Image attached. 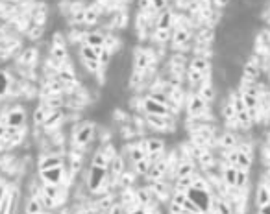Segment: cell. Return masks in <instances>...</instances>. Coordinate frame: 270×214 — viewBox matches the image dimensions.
<instances>
[{
  "label": "cell",
  "instance_id": "74e56055",
  "mask_svg": "<svg viewBox=\"0 0 270 214\" xmlns=\"http://www.w3.org/2000/svg\"><path fill=\"white\" fill-rule=\"evenodd\" d=\"M250 181V175H248V170H239L237 168V177H235V188H244Z\"/></svg>",
  "mask_w": 270,
  "mask_h": 214
},
{
  "label": "cell",
  "instance_id": "db71d44e",
  "mask_svg": "<svg viewBox=\"0 0 270 214\" xmlns=\"http://www.w3.org/2000/svg\"><path fill=\"white\" fill-rule=\"evenodd\" d=\"M267 164H269V170H270V161H269V162H267Z\"/></svg>",
  "mask_w": 270,
  "mask_h": 214
},
{
  "label": "cell",
  "instance_id": "603a6c76",
  "mask_svg": "<svg viewBox=\"0 0 270 214\" xmlns=\"http://www.w3.org/2000/svg\"><path fill=\"white\" fill-rule=\"evenodd\" d=\"M235 177H237V168H235V166H230V164L222 170V175H220V179H222L226 188L235 187Z\"/></svg>",
  "mask_w": 270,
  "mask_h": 214
},
{
  "label": "cell",
  "instance_id": "d6986e66",
  "mask_svg": "<svg viewBox=\"0 0 270 214\" xmlns=\"http://www.w3.org/2000/svg\"><path fill=\"white\" fill-rule=\"evenodd\" d=\"M61 120H63V113H61V109L50 111V113L46 115L45 122H43V128H45L46 131L56 130V128L61 124Z\"/></svg>",
  "mask_w": 270,
  "mask_h": 214
},
{
  "label": "cell",
  "instance_id": "680465c9",
  "mask_svg": "<svg viewBox=\"0 0 270 214\" xmlns=\"http://www.w3.org/2000/svg\"><path fill=\"white\" fill-rule=\"evenodd\" d=\"M257 214H259V213H257Z\"/></svg>",
  "mask_w": 270,
  "mask_h": 214
},
{
  "label": "cell",
  "instance_id": "5b68a950",
  "mask_svg": "<svg viewBox=\"0 0 270 214\" xmlns=\"http://www.w3.org/2000/svg\"><path fill=\"white\" fill-rule=\"evenodd\" d=\"M152 63H156V59H154L150 50L139 48V46L133 50V69H135V72H143L145 74L146 69L152 67Z\"/></svg>",
  "mask_w": 270,
  "mask_h": 214
},
{
  "label": "cell",
  "instance_id": "f5cc1de1",
  "mask_svg": "<svg viewBox=\"0 0 270 214\" xmlns=\"http://www.w3.org/2000/svg\"><path fill=\"white\" fill-rule=\"evenodd\" d=\"M267 22L270 24V9H269V17H267Z\"/></svg>",
  "mask_w": 270,
  "mask_h": 214
},
{
  "label": "cell",
  "instance_id": "8d00e7d4",
  "mask_svg": "<svg viewBox=\"0 0 270 214\" xmlns=\"http://www.w3.org/2000/svg\"><path fill=\"white\" fill-rule=\"evenodd\" d=\"M117 179H119L120 185H122L124 188H130L133 183H135V172H128V170H124Z\"/></svg>",
  "mask_w": 270,
  "mask_h": 214
},
{
  "label": "cell",
  "instance_id": "e0dca14e",
  "mask_svg": "<svg viewBox=\"0 0 270 214\" xmlns=\"http://www.w3.org/2000/svg\"><path fill=\"white\" fill-rule=\"evenodd\" d=\"M56 166H63V157H61V155L48 153V155H43L39 159V170L56 168Z\"/></svg>",
  "mask_w": 270,
  "mask_h": 214
},
{
  "label": "cell",
  "instance_id": "9a60e30c",
  "mask_svg": "<svg viewBox=\"0 0 270 214\" xmlns=\"http://www.w3.org/2000/svg\"><path fill=\"white\" fill-rule=\"evenodd\" d=\"M126 149H128V155H130V161H132V164H135L137 161H143V159H146V149H145V144H143V141H137V143H133V144H128V146H126Z\"/></svg>",
  "mask_w": 270,
  "mask_h": 214
},
{
  "label": "cell",
  "instance_id": "44dd1931",
  "mask_svg": "<svg viewBox=\"0 0 270 214\" xmlns=\"http://www.w3.org/2000/svg\"><path fill=\"white\" fill-rule=\"evenodd\" d=\"M69 58V52H67V46L65 45H52L50 48V59H54L56 63L63 65Z\"/></svg>",
  "mask_w": 270,
  "mask_h": 214
},
{
  "label": "cell",
  "instance_id": "30bf717a",
  "mask_svg": "<svg viewBox=\"0 0 270 214\" xmlns=\"http://www.w3.org/2000/svg\"><path fill=\"white\" fill-rule=\"evenodd\" d=\"M148 190H150V194L154 200L158 201H165L167 198H169V192H171V185L167 181H163V179H158V181H150V185H148Z\"/></svg>",
  "mask_w": 270,
  "mask_h": 214
},
{
  "label": "cell",
  "instance_id": "ab89813d",
  "mask_svg": "<svg viewBox=\"0 0 270 214\" xmlns=\"http://www.w3.org/2000/svg\"><path fill=\"white\" fill-rule=\"evenodd\" d=\"M171 37H172L171 30H156V32H154V41H158L161 45H163V43H169Z\"/></svg>",
  "mask_w": 270,
  "mask_h": 214
},
{
  "label": "cell",
  "instance_id": "d590c367",
  "mask_svg": "<svg viewBox=\"0 0 270 214\" xmlns=\"http://www.w3.org/2000/svg\"><path fill=\"white\" fill-rule=\"evenodd\" d=\"M220 115H222V118H224V122L235 118V109H233V105H231L230 100H226L224 104H222V107H220Z\"/></svg>",
  "mask_w": 270,
  "mask_h": 214
},
{
  "label": "cell",
  "instance_id": "7bdbcfd3",
  "mask_svg": "<svg viewBox=\"0 0 270 214\" xmlns=\"http://www.w3.org/2000/svg\"><path fill=\"white\" fill-rule=\"evenodd\" d=\"M98 11H96V9H86V20H84V22H86V24H96V22H98Z\"/></svg>",
  "mask_w": 270,
  "mask_h": 214
},
{
  "label": "cell",
  "instance_id": "836d02e7",
  "mask_svg": "<svg viewBox=\"0 0 270 214\" xmlns=\"http://www.w3.org/2000/svg\"><path fill=\"white\" fill-rule=\"evenodd\" d=\"M48 113H50V109H48L45 104H41L37 109L33 111V122L37 124V126H43V122H45V118Z\"/></svg>",
  "mask_w": 270,
  "mask_h": 214
},
{
  "label": "cell",
  "instance_id": "1f68e13d",
  "mask_svg": "<svg viewBox=\"0 0 270 214\" xmlns=\"http://www.w3.org/2000/svg\"><path fill=\"white\" fill-rule=\"evenodd\" d=\"M205 78H209V76H204L202 72H198V71H194V69H191V67H189V72H187V79H189V83H191L192 87H198V85L202 83Z\"/></svg>",
  "mask_w": 270,
  "mask_h": 214
},
{
  "label": "cell",
  "instance_id": "d6a6232c",
  "mask_svg": "<svg viewBox=\"0 0 270 214\" xmlns=\"http://www.w3.org/2000/svg\"><path fill=\"white\" fill-rule=\"evenodd\" d=\"M150 166H152V162H150V159L146 157V159H143V161H137L135 164H133V172H135V175H145V177H146V174H148Z\"/></svg>",
  "mask_w": 270,
  "mask_h": 214
},
{
  "label": "cell",
  "instance_id": "d4e9b609",
  "mask_svg": "<svg viewBox=\"0 0 270 214\" xmlns=\"http://www.w3.org/2000/svg\"><path fill=\"white\" fill-rule=\"evenodd\" d=\"M104 41H105V35L102 32H89L84 35V43L92 48H96V46H104Z\"/></svg>",
  "mask_w": 270,
  "mask_h": 214
},
{
  "label": "cell",
  "instance_id": "681fc988",
  "mask_svg": "<svg viewBox=\"0 0 270 214\" xmlns=\"http://www.w3.org/2000/svg\"><path fill=\"white\" fill-rule=\"evenodd\" d=\"M6 194H7V188L4 187V185H0V200H2V198H4Z\"/></svg>",
  "mask_w": 270,
  "mask_h": 214
},
{
  "label": "cell",
  "instance_id": "3957f363",
  "mask_svg": "<svg viewBox=\"0 0 270 214\" xmlns=\"http://www.w3.org/2000/svg\"><path fill=\"white\" fill-rule=\"evenodd\" d=\"M92 139H94V124L87 120V122L80 124L78 128H76V131H74L73 135L74 148H86Z\"/></svg>",
  "mask_w": 270,
  "mask_h": 214
},
{
  "label": "cell",
  "instance_id": "b9f144b4",
  "mask_svg": "<svg viewBox=\"0 0 270 214\" xmlns=\"http://www.w3.org/2000/svg\"><path fill=\"white\" fill-rule=\"evenodd\" d=\"M9 85H11V79L7 76L6 72H0V96L6 94L9 91Z\"/></svg>",
  "mask_w": 270,
  "mask_h": 214
},
{
  "label": "cell",
  "instance_id": "9c48e42d",
  "mask_svg": "<svg viewBox=\"0 0 270 214\" xmlns=\"http://www.w3.org/2000/svg\"><path fill=\"white\" fill-rule=\"evenodd\" d=\"M141 105H143V113H145V115H171L169 105L161 104V102H156V100L150 96L143 98Z\"/></svg>",
  "mask_w": 270,
  "mask_h": 214
},
{
  "label": "cell",
  "instance_id": "2e32d148",
  "mask_svg": "<svg viewBox=\"0 0 270 214\" xmlns=\"http://www.w3.org/2000/svg\"><path fill=\"white\" fill-rule=\"evenodd\" d=\"M105 170H107V175H109L111 179H115V181H117V177H119V175L126 170L124 159H122V157L117 153V155H115L111 161H109V164H107V168H105Z\"/></svg>",
  "mask_w": 270,
  "mask_h": 214
},
{
  "label": "cell",
  "instance_id": "9f6ffc18",
  "mask_svg": "<svg viewBox=\"0 0 270 214\" xmlns=\"http://www.w3.org/2000/svg\"><path fill=\"white\" fill-rule=\"evenodd\" d=\"M215 2H218V0H215Z\"/></svg>",
  "mask_w": 270,
  "mask_h": 214
},
{
  "label": "cell",
  "instance_id": "6f0895ef",
  "mask_svg": "<svg viewBox=\"0 0 270 214\" xmlns=\"http://www.w3.org/2000/svg\"><path fill=\"white\" fill-rule=\"evenodd\" d=\"M39 214H43V213H39Z\"/></svg>",
  "mask_w": 270,
  "mask_h": 214
},
{
  "label": "cell",
  "instance_id": "8992f818",
  "mask_svg": "<svg viewBox=\"0 0 270 214\" xmlns=\"http://www.w3.org/2000/svg\"><path fill=\"white\" fill-rule=\"evenodd\" d=\"M146 126L156 131H169L174 128V118L171 115H146Z\"/></svg>",
  "mask_w": 270,
  "mask_h": 214
},
{
  "label": "cell",
  "instance_id": "5bb4252c",
  "mask_svg": "<svg viewBox=\"0 0 270 214\" xmlns=\"http://www.w3.org/2000/svg\"><path fill=\"white\" fill-rule=\"evenodd\" d=\"M143 144H145L146 149V157L156 155V153H165V141H161L158 137H146Z\"/></svg>",
  "mask_w": 270,
  "mask_h": 214
},
{
  "label": "cell",
  "instance_id": "ac0fdd59",
  "mask_svg": "<svg viewBox=\"0 0 270 214\" xmlns=\"http://www.w3.org/2000/svg\"><path fill=\"white\" fill-rule=\"evenodd\" d=\"M254 203H256V207H263L267 203H270V190H269V185L267 183H261L256 190V196H254Z\"/></svg>",
  "mask_w": 270,
  "mask_h": 214
},
{
  "label": "cell",
  "instance_id": "ba28073f",
  "mask_svg": "<svg viewBox=\"0 0 270 214\" xmlns=\"http://www.w3.org/2000/svg\"><path fill=\"white\" fill-rule=\"evenodd\" d=\"M167 174H169V159H167V155H163L156 162H152L150 170L146 174V179L148 181H158V179H163Z\"/></svg>",
  "mask_w": 270,
  "mask_h": 214
},
{
  "label": "cell",
  "instance_id": "4316f807",
  "mask_svg": "<svg viewBox=\"0 0 270 214\" xmlns=\"http://www.w3.org/2000/svg\"><path fill=\"white\" fill-rule=\"evenodd\" d=\"M213 41H215V32H213L211 28H202V30L196 33V45L209 46L213 45Z\"/></svg>",
  "mask_w": 270,
  "mask_h": 214
},
{
  "label": "cell",
  "instance_id": "bcb514c9",
  "mask_svg": "<svg viewBox=\"0 0 270 214\" xmlns=\"http://www.w3.org/2000/svg\"><path fill=\"white\" fill-rule=\"evenodd\" d=\"M126 214H148V209L143 207V205H135V207L128 209V213Z\"/></svg>",
  "mask_w": 270,
  "mask_h": 214
},
{
  "label": "cell",
  "instance_id": "cb8c5ba5",
  "mask_svg": "<svg viewBox=\"0 0 270 214\" xmlns=\"http://www.w3.org/2000/svg\"><path fill=\"white\" fill-rule=\"evenodd\" d=\"M191 69H194V71H198V72H202L204 76H209V74H211V63H209V59H205V58H194V56H192V59H191Z\"/></svg>",
  "mask_w": 270,
  "mask_h": 214
},
{
  "label": "cell",
  "instance_id": "ee69618b",
  "mask_svg": "<svg viewBox=\"0 0 270 214\" xmlns=\"http://www.w3.org/2000/svg\"><path fill=\"white\" fill-rule=\"evenodd\" d=\"M28 37H30V39H41V37H43V26H37V24L32 26L30 32H28Z\"/></svg>",
  "mask_w": 270,
  "mask_h": 214
},
{
  "label": "cell",
  "instance_id": "4fadbf2b",
  "mask_svg": "<svg viewBox=\"0 0 270 214\" xmlns=\"http://www.w3.org/2000/svg\"><path fill=\"white\" fill-rule=\"evenodd\" d=\"M196 92L200 94V96L204 98L207 104H211V102H215V98H217V87L213 85V81H211L209 78H205L202 83L196 87Z\"/></svg>",
  "mask_w": 270,
  "mask_h": 214
},
{
  "label": "cell",
  "instance_id": "60d3db41",
  "mask_svg": "<svg viewBox=\"0 0 270 214\" xmlns=\"http://www.w3.org/2000/svg\"><path fill=\"white\" fill-rule=\"evenodd\" d=\"M167 2L169 0H148V4H150V9L154 13H161V11H165L167 9Z\"/></svg>",
  "mask_w": 270,
  "mask_h": 214
},
{
  "label": "cell",
  "instance_id": "91938a15",
  "mask_svg": "<svg viewBox=\"0 0 270 214\" xmlns=\"http://www.w3.org/2000/svg\"><path fill=\"white\" fill-rule=\"evenodd\" d=\"M269 175H270V174H269Z\"/></svg>",
  "mask_w": 270,
  "mask_h": 214
},
{
  "label": "cell",
  "instance_id": "f1b7e54d",
  "mask_svg": "<svg viewBox=\"0 0 270 214\" xmlns=\"http://www.w3.org/2000/svg\"><path fill=\"white\" fill-rule=\"evenodd\" d=\"M213 209H215L218 214H233V209H231V205L224 198H218V200L213 198Z\"/></svg>",
  "mask_w": 270,
  "mask_h": 214
},
{
  "label": "cell",
  "instance_id": "f6af8a7d",
  "mask_svg": "<svg viewBox=\"0 0 270 214\" xmlns=\"http://www.w3.org/2000/svg\"><path fill=\"white\" fill-rule=\"evenodd\" d=\"M124 211H126V209L122 207L120 203H115V205H111V207L107 209V211H105L104 214H126Z\"/></svg>",
  "mask_w": 270,
  "mask_h": 214
},
{
  "label": "cell",
  "instance_id": "7c38bea8",
  "mask_svg": "<svg viewBox=\"0 0 270 214\" xmlns=\"http://www.w3.org/2000/svg\"><path fill=\"white\" fill-rule=\"evenodd\" d=\"M4 124L7 128H24L26 124V111L17 107V109H11L4 118Z\"/></svg>",
  "mask_w": 270,
  "mask_h": 214
},
{
  "label": "cell",
  "instance_id": "f907efd6",
  "mask_svg": "<svg viewBox=\"0 0 270 214\" xmlns=\"http://www.w3.org/2000/svg\"><path fill=\"white\" fill-rule=\"evenodd\" d=\"M230 2H231V0H218V2H217V6L226 7V6H228V4H230Z\"/></svg>",
  "mask_w": 270,
  "mask_h": 214
},
{
  "label": "cell",
  "instance_id": "f546056e",
  "mask_svg": "<svg viewBox=\"0 0 270 214\" xmlns=\"http://www.w3.org/2000/svg\"><path fill=\"white\" fill-rule=\"evenodd\" d=\"M192 181H194V175L178 177V179H176V185H174V190H176V192H187V190L192 187Z\"/></svg>",
  "mask_w": 270,
  "mask_h": 214
},
{
  "label": "cell",
  "instance_id": "c3c4849f",
  "mask_svg": "<svg viewBox=\"0 0 270 214\" xmlns=\"http://www.w3.org/2000/svg\"><path fill=\"white\" fill-rule=\"evenodd\" d=\"M6 130H7V126L4 124V120H0V139H4V135H6Z\"/></svg>",
  "mask_w": 270,
  "mask_h": 214
},
{
  "label": "cell",
  "instance_id": "f35d334b",
  "mask_svg": "<svg viewBox=\"0 0 270 214\" xmlns=\"http://www.w3.org/2000/svg\"><path fill=\"white\" fill-rule=\"evenodd\" d=\"M107 164H109V161L105 159V155L102 153V151H94V155H92L91 159V166H100V168H107Z\"/></svg>",
  "mask_w": 270,
  "mask_h": 214
},
{
  "label": "cell",
  "instance_id": "7dc6e473",
  "mask_svg": "<svg viewBox=\"0 0 270 214\" xmlns=\"http://www.w3.org/2000/svg\"><path fill=\"white\" fill-rule=\"evenodd\" d=\"M257 213L259 214H270V203H267V205H263V207L257 209Z\"/></svg>",
  "mask_w": 270,
  "mask_h": 214
},
{
  "label": "cell",
  "instance_id": "6da1fadb",
  "mask_svg": "<svg viewBox=\"0 0 270 214\" xmlns=\"http://www.w3.org/2000/svg\"><path fill=\"white\" fill-rule=\"evenodd\" d=\"M207 102L200 96L198 92H191L189 94V100H187V115L194 120H200L202 117H205L209 113V107H207Z\"/></svg>",
  "mask_w": 270,
  "mask_h": 214
},
{
  "label": "cell",
  "instance_id": "7a4b0ae2",
  "mask_svg": "<svg viewBox=\"0 0 270 214\" xmlns=\"http://www.w3.org/2000/svg\"><path fill=\"white\" fill-rule=\"evenodd\" d=\"M185 194H187V198H189L192 203H196L204 214H207L211 209H213V196H211V190H200V188L191 187Z\"/></svg>",
  "mask_w": 270,
  "mask_h": 214
},
{
  "label": "cell",
  "instance_id": "484cf974",
  "mask_svg": "<svg viewBox=\"0 0 270 214\" xmlns=\"http://www.w3.org/2000/svg\"><path fill=\"white\" fill-rule=\"evenodd\" d=\"M187 175H194V162L181 159V162H180L176 172H174V177L178 179V177H187Z\"/></svg>",
  "mask_w": 270,
  "mask_h": 214
},
{
  "label": "cell",
  "instance_id": "277c9868",
  "mask_svg": "<svg viewBox=\"0 0 270 214\" xmlns=\"http://www.w3.org/2000/svg\"><path fill=\"white\" fill-rule=\"evenodd\" d=\"M105 179H107V170L100 168V166H91L89 174H87V188H89V192H92V194L100 192L102 187H104Z\"/></svg>",
  "mask_w": 270,
  "mask_h": 214
},
{
  "label": "cell",
  "instance_id": "ffe728a7",
  "mask_svg": "<svg viewBox=\"0 0 270 214\" xmlns=\"http://www.w3.org/2000/svg\"><path fill=\"white\" fill-rule=\"evenodd\" d=\"M172 22H174V13L165 9V11H161L158 15V19H156V30H171L172 28Z\"/></svg>",
  "mask_w": 270,
  "mask_h": 214
},
{
  "label": "cell",
  "instance_id": "e575fe53",
  "mask_svg": "<svg viewBox=\"0 0 270 214\" xmlns=\"http://www.w3.org/2000/svg\"><path fill=\"white\" fill-rule=\"evenodd\" d=\"M35 61H37V50H35V48H28V50H24L22 56H20V63H22V65H33Z\"/></svg>",
  "mask_w": 270,
  "mask_h": 214
},
{
  "label": "cell",
  "instance_id": "7402d4cb",
  "mask_svg": "<svg viewBox=\"0 0 270 214\" xmlns=\"http://www.w3.org/2000/svg\"><path fill=\"white\" fill-rule=\"evenodd\" d=\"M218 139H220V146H222L226 151H228V149H235L239 146V139L233 131H226V133H222V137H218Z\"/></svg>",
  "mask_w": 270,
  "mask_h": 214
},
{
  "label": "cell",
  "instance_id": "83f0119b",
  "mask_svg": "<svg viewBox=\"0 0 270 214\" xmlns=\"http://www.w3.org/2000/svg\"><path fill=\"white\" fill-rule=\"evenodd\" d=\"M80 56H82V61H98V56L94 52V48L86 43L80 45Z\"/></svg>",
  "mask_w": 270,
  "mask_h": 214
},
{
  "label": "cell",
  "instance_id": "4dcf8cb0",
  "mask_svg": "<svg viewBox=\"0 0 270 214\" xmlns=\"http://www.w3.org/2000/svg\"><path fill=\"white\" fill-rule=\"evenodd\" d=\"M26 214H39V213H43V205H41V201H39V198L37 196H32L30 200H28V203H26Z\"/></svg>",
  "mask_w": 270,
  "mask_h": 214
},
{
  "label": "cell",
  "instance_id": "52a82bcc",
  "mask_svg": "<svg viewBox=\"0 0 270 214\" xmlns=\"http://www.w3.org/2000/svg\"><path fill=\"white\" fill-rule=\"evenodd\" d=\"M65 166H56V168L39 170V177L46 185H63L65 183Z\"/></svg>",
  "mask_w": 270,
  "mask_h": 214
},
{
  "label": "cell",
  "instance_id": "816d5d0a",
  "mask_svg": "<svg viewBox=\"0 0 270 214\" xmlns=\"http://www.w3.org/2000/svg\"><path fill=\"white\" fill-rule=\"evenodd\" d=\"M148 214H161V211H158V209H150Z\"/></svg>",
  "mask_w": 270,
  "mask_h": 214
},
{
  "label": "cell",
  "instance_id": "11a10c76",
  "mask_svg": "<svg viewBox=\"0 0 270 214\" xmlns=\"http://www.w3.org/2000/svg\"><path fill=\"white\" fill-rule=\"evenodd\" d=\"M269 144H270V135H269Z\"/></svg>",
  "mask_w": 270,
  "mask_h": 214
},
{
  "label": "cell",
  "instance_id": "8fae6325",
  "mask_svg": "<svg viewBox=\"0 0 270 214\" xmlns=\"http://www.w3.org/2000/svg\"><path fill=\"white\" fill-rule=\"evenodd\" d=\"M172 46H174V50H185L187 45H189V41H191V30H187V28H176L174 33H172Z\"/></svg>",
  "mask_w": 270,
  "mask_h": 214
}]
</instances>
